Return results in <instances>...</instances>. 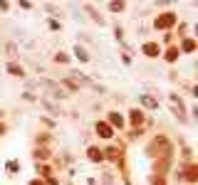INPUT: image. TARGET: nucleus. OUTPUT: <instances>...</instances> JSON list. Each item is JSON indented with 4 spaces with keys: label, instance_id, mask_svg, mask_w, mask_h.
I'll use <instances>...</instances> for the list:
<instances>
[{
    "label": "nucleus",
    "instance_id": "1",
    "mask_svg": "<svg viewBox=\"0 0 198 185\" xmlns=\"http://www.w3.org/2000/svg\"><path fill=\"white\" fill-rule=\"evenodd\" d=\"M97 131L104 136V138H111V128H109L106 123H97Z\"/></svg>",
    "mask_w": 198,
    "mask_h": 185
},
{
    "label": "nucleus",
    "instance_id": "2",
    "mask_svg": "<svg viewBox=\"0 0 198 185\" xmlns=\"http://www.w3.org/2000/svg\"><path fill=\"white\" fill-rule=\"evenodd\" d=\"M173 22V15H164L161 20H156V27H168Z\"/></svg>",
    "mask_w": 198,
    "mask_h": 185
},
{
    "label": "nucleus",
    "instance_id": "3",
    "mask_svg": "<svg viewBox=\"0 0 198 185\" xmlns=\"http://www.w3.org/2000/svg\"><path fill=\"white\" fill-rule=\"evenodd\" d=\"M144 52H146V55H156V52H159V47H156V45H146V47H144Z\"/></svg>",
    "mask_w": 198,
    "mask_h": 185
},
{
    "label": "nucleus",
    "instance_id": "4",
    "mask_svg": "<svg viewBox=\"0 0 198 185\" xmlns=\"http://www.w3.org/2000/svg\"><path fill=\"white\" fill-rule=\"evenodd\" d=\"M89 158H92V160H99V158H101V153H99L97 148H89Z\"/></svg>",
    "mask_w": 198,
    "mask_h": 185
},
{
    "label": "nucleus",
    "instance_id": "5",
    "mask_svg": "<svg viewBox=\"0 0 198 185\" xmlns=\"http://www.w3.org/2000/svg\"><path fill=\"white\" fill-rule=\"evenodd\" d=\"M131 121L134 123H141V114H139V111H131Z\"/></svg>",
    "mask_w": 198,
    "mask_h": 185
},
{
    "label": "nucleus",
    "instance_id": "6",
    "mask_svg": "<svg viewBox=\"0 0 198 185\" xmlns=\"http://www.w3.org/2000/svg\"><path fill=\"white\" fill-rule=\"evenodd\" d=\"M10 72H12V74H20V77H22V69H20L17 64H10Z\"/></svg>",
    "mask_w": 198,
    "mask_h": 185
},
{
    "label": "nucleus",
    "instance_id": "7",
    "mask_svg": "<svg viewBox=\"0 0 198 185\" xmlns=\"http://www.w3.org/2000/svg\"><path fill=\"white\" fill-rule=\"evenodd\" d=\"M111 123H119V126H121V123H124V121L119 119V114H111Z\"/></svg>",
    "mask_w": 198,
    "mask_h": 185
}]
</instances>
